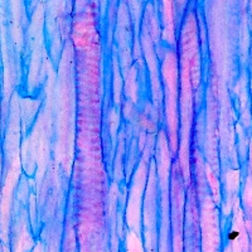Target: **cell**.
Listing matches in <instances>:
<instances>
[{
	"instance_id": "cell-1",
	"label": "cell",
	"mask_w": 252,
	"mask_h": 252,
	"mask_svg": "<svg viewBox=\"0 0 252 252\" xmlns=\"http://www.w3.org/2000/svg\"><path fill=\"white\" fill-rule=\"evenodd\" d=\"M238 236H240V232H237V231H232V232L228 233V240L233 241V240H236Z\"/></svg>"
}]
</instances>
